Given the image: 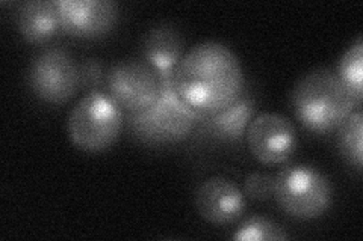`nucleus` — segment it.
Instances as JSON below:
<instances>
[{"label": "nucleus", "mask_w": 363, "mask_h": 241, "mask_svg": "<svg viewBox=\"0 0 363 241\" xmlns=\"http://www.w3.org/2000/svg\"><path fill=\"white\" fill-rule=\"evenodd\" d=\"M172 85L186 107L206 118L242 97L244 70L230 47L218 41H204L182 56Z\"/></svg>", "instance_id": "f257e3e1"}, {"label": "nucleus", "mask_w": 363, "mask_h": 241, "mask_svg": "<svg viewBox=\"0 0 363 241\" xmlns=\"http://www.w3.org/2000/svg\"><path fill=\"white\" fill-rule=\"evenodd\" d=\"M291 105L295 118L315 134L336 131L348 114L360 107L336 73L327 68L304 74L295 83Z\"/></svg>", "instance_id": "f03ea898"}, {"label": "nucleus", "mask_w": 363, "mask_h": 241, "mask_svg": "<svg viewBox=\"0 0 363 241\" xmlns=\"http://www.w3.org/2000/svg\"><path fill=\"white\" fill-rule=\"evenodd\" d=\"M123 127V112L108 94L89 90L67 118V136L85 153H100L116 143Z\"/></svg>", "instance_id": "7ed1b4c3"}, {"label": "nucleus", "mask_w": 363, "mask_h": 241, "mask_svg": "<svg viewBox=\"0 0 363 241\" xmlns=\"http://www.w3.org/2000/svg\"><path fill=\"white\" fill-rule=\"evenodd\" d=\"M281 211L298 221H315L333 204V186L321 170L288 165L274 175V196Z\"/></svg>", "instance_id": "20e7f679"}, {"label": "nucleus", "mask_w": 363, "mask_h": 241, "mask_svg": "<svg viewBox=\"0 0 363 241\" xmlns=\"http://www.w3.org/2000/svg\"><path fill=\"white\" fill-rule=\"evenodd\" d=\"M201 118L176 95L172 78L161 80V94L152 107L129 114V127L145 145H172L185 141Z\"/></svg>", "instance_id": "39448f33"}, {"label": "nucleus", "mask_w": 363, "mask_h": 241, "mask_svg": "<svg viewBox=\"0 0 363 241\" xmlns=\"http://www.w3.org/2000/svg\"><path fill=\"white\" fill-rule=\"evenodd\" d=\"M28 82L38 100L48 105H65L81 89V70L67 50L45 49L32 59Z\"/></svg>", "instance_id": "423d86ee"}, {"label": "nucleus", "mask_w": 363, "mask_h": 241, "mask_svg": "<svg viewBox=\"0 0 363 241\" xmlns=\"http://www.w3.org/2000/svg\"><path fill=\"white\" fill-rule=\"evenodd\" d=\"M106 88L120 109L129 114L141 113L152 107L161 94V77L145 62L123 61L109 68Z\"/></svg>", "instance_id": "0eeeda50"}, {"label": "nucleus", "mask_w": 363, "mask_h": 241, "mask_svg": "<svg viewBox=\"0 0 363 241\" xmlns=\"http://www.w3.org/2000/svg\"><path fill=\"white\" fill-rule=\"evenodd\" d=\"M245 141L250 153L259 163L279 166L297 151L298 134L294 122L276 112L259 113L250 122Z\"/></svg>", "instance_id": "6e6552de"}, {"label": "nucleus", "mask_w": 363, "mask_h": 241, "mask_svg": "<svg viewBox=\"0 0 363 241\" xmlns=\"http://www.w3.org/2000/svg\"><path fill=\"white\" fill-rule=\"evenodd\" d=\"M61 28L76 38H100L118 20V5L112 0H56Z\"/></svg>", "instance_id": "1a4fd4ad"}, {"label": "nucleus", "mask_w": 363, "mask_h": 241, "mask_svg": "<svg viewBox=\"0 0 363 241\" xmlns=\"http://www.w3.org/2000/svg\"><path fill=\"white\" fill-rule=\"evenodd\" d=\"M194 205L203 221L212 225H230L245 213V194L235 181L215 175L200 182L194 193Z\"/></svg>", "instance_id": "9d476101"}, {"label": "nucleus", "mask_w": 363, "mask_h": 241, "mask_svg": "<svg viewBox=\"0 0 363 241\" xmlns=\"http://www.w3.org/2000/svg\"><path fill=\"white\" fill-rule=\"evenodd\" d=\"M141 52L144 62L153 68L161 80H168L184 56V41L172 25H157L144 35Z\"/></svg>", "instance_id": "9b49d317"}, {"label": "nucleus", "mask_w": 363, "mask_h": 241, "mask_svg": "<svg viewBox=\"0 0 363 241\" xmlns=\"http://www.w3.org/2000/svg\"><path fill=\"white\" fill-rule=\"evenodd\" d=\"M20 35L30 44L49 42L62 30L56 0H30L20 5L17 14Z\"/></svg>", "instance_id": "f8f14e48"}, {"label": "nucleus", "mask_w": 363, "mask_h": 241, "mask_svg": "<svg viewBox=\"0 0 363 241\" xmlns=\"http://www.w3.org/2000/svg\"><path fill=\"white\" fill-rule=\"evenodd\" d=\"M255 118V105L248 97H241L232 106L221 112L201 118L200 131L213 139L224 142H240L245 137L250 122Z\"/></svg>", "instance_id": "ddd939ff"}, {"label": "nucleus", "mask_w": 363, "mask_h": 241, "mask_svg": "<svg viewBox=\"0 0 363 241\" xmlns=\"http://www.w3.org/2000/svg\"><path fill=\"white\" fill-rule=\"evenodd\" d=\"M339 151L347 162L354 169L360 170L363 166V114L356 109L348 114V118L337 127Z\"/></svg>", "instance_id": "4468645a"}, {"label": "nucleus", "mask_w": 363, "mask_h": 241, "mask_svg": "<svg viewBox=\"0 0 363 241\" xmlns=\"http://www.w3.org/2000/svg\"><path fill=\"white\" fill-rule=\"evenodd\" d=\"M336 76L340 82L348 89V93L353 95L357 105H362L363 100V41L362 37L340 57L337 64Z\"/></svg>", "instance_id": "2eb2a0df"}, {"label": "nucleus", "mask_w": 363, "mask_h": 241, "mask_svg": "<svg viewBox=\"0 0 363 241\" xmlns=\"http://www.w3.org/2000/svg\"><path fill=\"white\" fill-rule=\"evenodd\" d=\"M232 238L236 241H285L289 234L269 217L255 214L240 223Z\"/></svg>", "instance_id": "dca6fc26"}, {"label": "nucleus", "mask_w": 363, "mask_h": 241, "mask_svg": "<svg viewBox=\"0 0 363 241\" xmlns=\"http://www.w3.org/2000/svg\"><path fill=\"white\" fill-rule=\"evenodd\" d=\"M242 192L252 201H268L274 196V175L267 172H252L244 180Z\"/></svg>", "instance_id": "f3484780"}, {"label": "nucleus", "mask_w": 363, "mask_h": 241, "mask_svg": "<svg viewBox=\"0 0 363 241\" xmlns=\"http://www.w3.org/2000/svg\"><path fill=\"white\" fill-rule=\"evenodd\" d=\"M79 70H81V88L93 89L104 82V66H101V64L96 59L85 61L79 66Z\"/></svg>", "instance_id": "a211bd4d"}]
</instances>
